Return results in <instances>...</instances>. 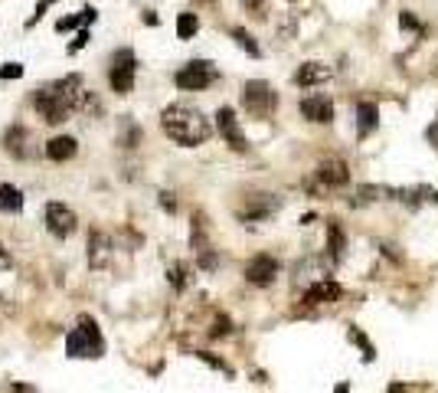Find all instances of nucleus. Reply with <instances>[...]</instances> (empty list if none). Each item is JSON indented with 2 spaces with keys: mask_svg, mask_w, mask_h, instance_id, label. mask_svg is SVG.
Here are the masks:
<instances>
[{
  "mask_svg": "<svg viewBox=\"0 0 438 393\" xmlns=\"http://www.w3.org/2000/svg\"><path fill=\"white\" fill-rule=\"evenodd\" d=\"M399 27L412 30V33H422V23H419V17H416L412 10H402V13H399Z\"/></svg>",
  "mask_w": 438,
  "mask_h": 393,
  "instance_id": "obj_27",
  "label": "nucleus"
},
{
  "mask_svg": "<svg viewBox=\"0 0 438 393\" xmlns=\"http://www.w3.org/2000/svg\"><path fill=\"white\" fill-rule=\"evenodd\" d=\"M76 151H79V141L76 138H69V134H56V138H49L46 141V157L49 161H56V164L72 161Z\"/></svg>",
  "mask_w": 438,
  "mask_h": 393,
  "instance_id": "obj_13",
  "label": "nucleus"
},
{
  "mask_svg": "<svg viewBox=\"0 0 438 393\" xmlns=\"http://www.w3.org/2000/svg\"><path fill=\"white\" fill-rule=\"evenodd\" d=\"M216 128H219V134L226 138V144L232 148V151H246L248 144H246V134H242V128H239V118H236V112L232 108H219L216 112Z\"/></svg>",
  "mask_w": 438,
  "mask_h": 393,
  "instance_id": "obj_8",
  "label": "nucleus"
},
{
  "mask_svg": "<svg viewBox=\"0 0 438 393\" xmlns=\"http://www.w3.org/2000/svg\"><path fill=\"white\" fill-rule=\"evenodd\" d=\"M53 92L66 102V108H79L82 102H86V86H82V76L59 79V82H53Z\"/></svg>",
  "mask_w": 438,
  "mask_h": 393,
  "instance_id": "obj_11",
  "label": "nucleus"
},
{
  "mask_svg": "<svg viewBox=\"0 0 438 393\" xmlns=\"http://www.w3.org/2000/svg\"><path fill=\"white\" fill-rule=\"evenodd\" d=\"M429 134H432V141H435V148H438V122H435V128H432Z\"/></svg>",
  "mask_w": 438,
  "mask_h": 393,
  "instance_id": "obj_38",
  "label": "nucleus"
},
{
  "mask_svg": "<svg viewBox=\"0 0 438 393\" xmlns=\"http://www.w3.org/2000/svg\"><path fill=\"white\" fill-rule=\"evenodd\" d=\"M340 295H343V288L333 278H317L314 285L305 292V302L307 305H327V302H337Z\"/></svg>",
  "mask_w": 438,
  "mask_h": 393,
  "instance_id": "obj_12",
  "label": "nucleus"
},
{
  "mask_svg": "<svg viewBox=\"0 0 438 393\" xmlns=\"http://www.w3.org/2000/svg\"><path fill=\"white\" fill-rule=\"evenodd\" d=\"M197 357H200L203 364H210L213 371H223L226 377H232V371H229V364H226V361H219V357H216V354H210V351H200Z\"/></svg>",
  "mask_w": 438,
  "mask_h": 393,
  "instance_id": "obj_25",
  "label": "nucleus"
},
{
  "mask_svg": "<svg viewBox=\"0 0 438 393\" xmlns=\"http://www.w3.org/2000/svg\"><path fill=\"white\" fill-rule=\"evenodd\" d=\"M33 108L43 115L46 125H62V122L69 118V112H72V108H66V102L53 92V86L36 89V92H33Z\"/></svg>",
  "mask_w": 438,
  "mask_h": 393,
  "instance_id": "obj_6",
  "label": "nucleus"
},
{
  "mask_svg": "<svg viewBox=\"0 0 438 393\" xmlns=\"http://www.w3.org/2000/svg\"><path fill=\"white\" fill-rule=\"evenodd\" d=\"M161 207H164L167 213L177 210V200H173V193H161Z\"/></svg>",
  "mask_w": 438,
  "mask_h": 393,
  "instance_id": "obj_32",
  "label": "nucleus"
},
{
  "mask_svg": "<svg viewBox=\"0 0 438 393\" xmlns=\"http://www.w3.org/2000/svg\"><path fill=\"white\" fill-rule=\"evenodd\" d=\"M242 4H246L248 10H258V7H262V4H265V0H242Z\"/></svg>",
  "mask_w": 438,
  "mask_h": 393,
  "instance_id": "obj_37",
  "label": "nucleus"
},
{
  "mask_svg": "<svg viewBox=\"0 0 438 393\" xmlns=\"http://www.w3.org/2000/svg\"><path fill=\"white\" fill-rule=\"evenodd\" d=\"M53 4H56V0H39V4H36V10H33V17L27 20V30H33V27H36L39 20H43V13H46V10L53 7Z\"/></svg>",
  "mask_w": 438,
  "mask_h": 393,
  "instance_id": "obj_28",
  "label": "nucleus"
},
{
  "mask_svg": "<svg viewBox=\"0 0 438 393\" xmlns=\"http://www.w3.org/2000/svg\"><path fill=\"white\" fill-rule=\"evenodd\" d=\"M278 276V262L272 259V256H255V259L246 266V278L252 282V285H272Z\"/></svg>",
  "mask_w": 438,
  "mask_h": 393,
  "instance_id": "obj_10",
  "label": "nucleus"
},
{
  "mask_svg": "<svg viewBox=\"0 0 438 393\" xmlns=\"http://www.w3.org/2000/svg\"><path fill=\"white\" fill-rule=\"evenodd\" d=\"M301 115L314 125H327V122H333V102L327 96H307L301 98Z\"/></svg>",
  "mask_w": 438,
  "mask_h": 393,
  "instance_id": "obj_9",
  "label": "nucleus"
},
{
  "mask_svg": "<svg viewBox=\"0 0 438 393\" xmlns=\"http://www.w3.org/2000/svg\"><path fill=\"white\" fill-rule=\"evenodd\" d=\"M4 141H7V151L13 154V157H20V161L33 157V151L27 148V144H29V131H27V128H20V125H17V128H10Z\"/></svg>",
  "mask_w": 438,
  "mask_h": 393,
  "instance_id": "obj_19",
  "label": "nucleus"
},
{
  "mask_svg": "<svg viewBox=\"0 0 438 393\" xmlns=\"http://www.w3.org/2000/svg\"><path fill=\"white\" fill-rule=\"evenodd\" d=\"M333 76V69L324 66V63H305V66L295 72V82L298 86H321V82H327V79Z\"/></svg>",
  "mask_w": 438,
  "mask_h": 393,
  "instance_id": "obj_17",
  "label": "nucleus"
},
{
  "mask_svg": "<svg viewBox=\"0 0 438 393\" xmlns=\"http://www.w3.org/2000/svg\"><path fill=\"white\" fill-rule=\"evenodd\" d=\"M23 210V193L13 183H0V213H20Z\"/></svg>",
  "mask_w": 438,
  "mask_h": 393,
  "instance_id": "obj_20",
  "label": "nucleus"
},
{
  "mask_svg": "<svg viewBox=\"0 0 438 393\" xmlns=\"http://www.w3.org/2000/svg\"><path fill=\"white\" fill-rule=\"evenodd\" d=\"M216 66L213 63H206V59H193V63H187V66L173 76V82H177V89H183V92H200V89L213 86L216 82Z\"/></svg>",
  "mask_w": 438,
  "mask_h": 393,
  "instance_id": "obj_4",
  "label": "nucleus"
},
{
  "mask_svg": "<svg viewBox=\"0 0 438 393\" xmlns=\"http://www.w3.org/2000/svg\"><path fill=\"white\" fill-rule=\"evenodd\" d=\"M347 337H350L353 344L363 347V361H373V357H376V351H373V344L366 341V335H363L360 328H350V331H347Z\"/></svg>",
  "mask_w": 438,
  "mask_h": 393,
  "instance_id": "obj_24",
  "label": "nucleus"
},
{
  "mask_svg": "<svg viewBox=\"0 0 438 393\" xmlns=\"http://www.w3.org/2000/svg\"><path fill=\"white\" fill-rule=\"evenodd\" d=\"M327 256H331V262H343V256H347V233L337 220L327 223Z\"/></svg>",
  "mask_w": 438,
  "mask_h": 393,
  "instance_id": "obj_18",
  "label": "nucleus"
},
{
  "mask_svg": "<svg viewBox=\"0 0 438 393\" xmlns=\"http://www.w3.org/2000/svg\"><path fill=\"white\" fill-rule=\"evenodd\" d=\"M4 390H13V393H33L36 387H33V384H7Z\"/></svg>",
  "mask_w": 438,
  "mask_h": 393,
  "instance_id": "obj_33",
  "label": "nucleus"
},
{
  "mask_svg": "<svg viewBox=\"0 0 438 393\" xmlns=\"http://www.w3.org/2000/svg\"><path fill=\"white\" fill-rule=\"evenodd\" d=\"M66 354L82 361V357H102L105 354V341H102V331L88 315L79 318V328H72L66 335Z\"/></svg>",
  "mask_w": 438,
  "mask_h": 393,
  "instance_id": "obj_2",
  "label": "nucleus"
},
{
  "mask_svg": "<svg viewBox=\"0 0 438 393\" xmlns=\"http://www.w3.org/2000/svg\"><path fill=\"white\" fill-rule=\"evenodd\" d=\"M161 128L171 141L183 144V148H197V144L210 141L213 134L210 118L193 105H167L161 112Z\"/></svg>",
  "mask_w": 438,
  "mask_h": 393,
  "instance_id": "obj_1",
  "label": "nucleus"
},
{
  "mask_svg": "<svg viewBox=\"0 0 438 393\" xmlns=\"http://www.w3.org/2000/svg\"><path fill=\"white\" fill-rule=\"evenodd\" d=\"M108 256H112V240H108L105 233H92V236H88V266L105 269Z\"/></svg>",
  "mask_w": 438,
  "mask_h": 393,
  "instance_id": "obj_16",
  "label": "nucleus"
},
{
  "mask_svg": "<svg viewBox=\"0 0 438 393\" xmlns=\"http://www.w3.org/2000/svg\"><path fill=\"white\" fill-rule=\"evenodd\" d=\"M144 23H147V27H157V13H154V10H147V13H144Z\"/></svg>",
  "mask_w": 438,
  "mask_h": 393,
  "instance_id": "obj_36",
  "label": "nucleus"
},
{
  "mask_svg": "<svg viewBox=\"0 0 438 393\" xmlns=\"http://www.w3.org/2000/svg\"><path fill=\"white\" fill-rule=\"evenodd\" d=\"M197 30H200V17H197V13L187 10V13L177 17V39H193L197 37Z\"/></svg>",
  "mask_w": 438,
  "mask_h": 393,
  "instance_id": "obj_22",
  "label": "nucleus"
},
{
  "mask_svg": "<svg viewBox=\"0 0 438 393\" xmlns=\"http://www.w3.org/2000/svg\"><path fill=\"white\" fill-rule=\"evenodd\" d=\"M88 39H92V33H88V30H79L76 39L69 43V53H79V49H86V46H88Z\"/></svg>",
  "mask_w": 438,
  "mask_h": 393,
  "instance_id": "obj_29",
  "label": "nucleus"
},
{
  "mask_svg": "<svg viewBox=\"0 0 438 393\" xmlns=\"http://www.w3.org/2000/svg\"><path fill=\"white\" fill-rule=\"evenodd\" d=\"M357 122H360V134H370L373 128L380 125V108L373 102H360L357 105Z\"/></svg>",
  "mask_w": 438,
  "mask_h": 393,
  "instance_id": "obj_21",
  "label": "nucleus"
},
{
  "mask_svg": "<svg viewBox=\"0 0 438 393\" xmlns=\"http://www.w3.org/2000/svg\"><path fill=\"white\" fill-rule=\"evenodd\" d=\"M23 76V66L20 63H7V66H0V79H20Z\"/></svg>",
  "mask_w": 438,
  "mask_h": 393,
  "instance_id": "obj_31",
  "label": "nucleus"
},
{
  "mask_svg": "<svg viewBox=\"0 0 438 393\" xmlns=\"http://www.w3.org/2000/svg\"><path fill=\"white\" fill-rule=\"evenodd\" d=\"M232 39H236L239 46L246 49L248 56H255V59L262 56V49H258V43H255V39H252V37H248V33H246V30H242V27H236V30H232Z\"/></svg>",
  "mask_w": 438,
  "mask_h": 393,
  "instance_id": "obj_23",
  "label": "nucleus"
},
{
  "mask_svg": "<svg viewBox=\"0 0 438 393\" xmlns=\"http://www.w3.org/2000/svg\"><path fill=\"white\" fill-rule=\"evenodd\" d=\"M167 276H171V285L177 288V292H183V288H187V266H171V272H167Z\"/></svg>",
  "mask_w": 438,
  "mask_h": 393,
  "instance_id": "obj_26",
  "label": "nucleus"
},
{
  "mask_svg": "<svg viewBox=\"0 0 438 393\" xmlns=\"http://www.w3.org/2000/svg\"><path fill=\"white\" fill-rule=\"evenodd\" d=\"M134 72H138V59L134 49H118L112 56V69H108V82L118 96H128L134 89Z\"/></svg>",
  "mask_w": 438,
  "mask_h": 393,
  "instance_id": "obj_5",
  "label": "nucleus"
},
{
  "mask_svg": "<svg viewBox=\"0 0 438 393\" xmlns=\"http://www.w3.org/2000/svg\"><path fill=\"white\" fill-rule=\"evenodd\" d=\"M429 200H435V203H438V193H429Z\"/></svg>",
  "mask_w": 438,
  "mask_h": 393,
  "instance_id": "obj_39",
  "label": "nucleus"
},
{
  "mask_svg": "<svg viewBox=\"0 0 438 393\" xmlns=\"http://www.w3.org/2000/svg\"><path fill=\"white\" fill-rule=\"evenodd\" d=\"M10 266H13V259H10V252L4 250V246H0V272H7Z\"/></svg>",
  "mask_w": 438,
  "mask_h": 393,
  "instance_id": "obj_35",
  "label": "nucleus"
},
{
  "mask_svg": "<svg viewBox=\"0 0 438 393\" xmlns=\"http://www.w3.org/2000/svg\"><path fill=\"white\" fill-rule=\"evenodd\" d=\"M317 177H321V183H327V187H347L350 183V171H347V164L343 161H324L321 167H317Z\"/></svg>",
  "mask_w": 438,
  "mask_h": 393,
  "instance_id": "obj_15",
  "label": "nucleus"
},
{
  "mask_svg": "<svg viewBox=\"0 0 438 393\" xmlns=\"http://www.w3.org/2000/svg\"><path fill=\"white\" fill-rule=\"evenodd\" d=\"M79 226L76 213L69 210L66 203H46V230L56 236V240H66V236H72Z\"/></svg>",
  "mask_w": 438,
  "mask_h": 393,
  "instance_id": "obj_7",
  "label": "nucleus"
},
{
  "mask_svg": "<svg viewBox=\"0 0 438 393\" xmlns=\"http://www.w3.org/2000/svg\"><path fill=\"white\" fill-rule=\"evenodd\" d=\"M76 27H82V17H79V13H76V17H62V20H59L56 33H69V30H76Z\"/></svg>",
  "mask_w": 438,
  "mask_h": 393,
  "instance_id": "obj_30",
  "label": "nucleus"
},
{
  "mask_svg": "<svg viewBox=\"0 0 438 393\" xmlns=\"http://www.w3.org/2000/svg\"><path fill=\"white\" fill-rule=\"evenodd\" d=\"M275 210H278L275 197H268V193H255V197L248 200L246 210H239V217H242V220H265V217H272Z\"/></svg>",
  "mask_w": 438,
  "mask_h": 393,
  "instance_id": "obj_14",
  "label": "nucleus"
},
{
  "mask_svg": "<svg viewBox=\"0 0 438 393\" xmlns=\"http://www.w3.org/2000/svg\"><path fill=\"white\" fill-rule=\"evenodd\" d=\"M242 105H246L248 115L255 118H272V112L278 108V92L262 79H252L242 86Z\"/></svg>",
  "mask_w": 438,
  "mask_h": 393,
  "instance_id": "obj_3",
  "label": "nucleus"
},
{
  "mask_svg": "<svg viewBox=\"0 0 438 393\" xmlns=\"http://www.w3.org/2000/svg\"><path fill=\"white\" fill-rule=\"evenodd\" d=\"M79 17H82V27H86V23H95L98 13H95V7H86L82 13H79Z\"/></svg>",
  "mask_w": 438,
  "mask_h": 393,
  "instance_id": "obj_34",
  "label": "nucleus"
}]
</instances>
